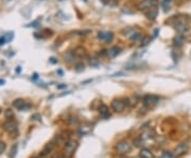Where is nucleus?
I'll use <instances>...</instances> for the list:
<instances>
[{
  "mask_svg": "<svg viewBox=\"0 0 191 158\" xmlns=\"http://www.w3.org/2000/svg\"><path fill=\"white\" fill-rule=\"evenodd\" d=\"M110 106L114 112L116 113H122L125 108V104H124V101L122 100H112V103H110Z\"/></svg>",
  "mask_w": 191,
  "mask_h": 158,
  "instance_id": "6e6552de",
  "label": "nucleus"
},
{
  "mask_svg": "<svg viewBox=\"0 0 191 158\" xmlns=\"http://www.w3.org/2000/svg\"><path fill=\"white\" fill-rule=\"evenodd\" d=\"M4 114H5V118H7V119H13V118H14V112H13L11 108L7 109V110L4 112Z\"/></svg>",
  "mask_w": 191,
  "mask_h": 158,
  "instance_id": "bb28decb",
  "label": "nucleus"
},
{
  "mask_svg": "<svg viewBox=\"0 0 191 158\" xmlns=\"http://www.w3.org/2000/svg\"><path fill=\"white\" fill-rule=\"evenodd\" d=\"M109 1H110V0H102V2H103V3H105V4H108Z\"/></svg>",
  "mask_w": 191,
  "mask_h": 158,
  "instance_id": "ea45409f",
  "label": "nucleus"
},
{
  "mask_svg": "<svg viewBox=\"0 0 191 158\" xmlns=\"http://www.w3.org/2000/svg\"><path fill=\"white\" fill-rule=\"evenodd\" d=\"M7 149V144L3 141H0V154H2Z\"/></svg>",
  "mask_w": 191,
  "mask_h": 158,
  "instance_id": "c85d7f7f",
  "label": "nucleus"
},
{
  "mask_svg": "<svg viewBox=\"0 0 191 158\" xmlns=\"http://www.w3.org/2000/svg\"><path fill=\"white\" fill-rule=\"evenodd\" d=\"M13 106H14L15 108L18 109V110H28V109L31 107V105L27 104L26 101H25L23 99H20V98L16 99V100L13 101Z\"/></svg>",
  "mask_w": 191,
  "mask_h": 158,
  "instance_id": "1a4fd4ad",
  "label": "nucleus"
},
{
  "mask_svg": "<svg viewBox=\"0 0 191 158\" xmlns=\"http://www.w3.org/2000/svg\"><path fill=\"white\" fill-rule=\"evenodd\" d=\"M16 152H17V144H14L11 149L10 152V158H14L16 156Z\"/></svg>",
  "mask_w": 191,
  "mask_h": 158,
  "instance_id": "cd10ccee",
  "label": "nucleus"
},
{
  "mask_svg": "<svg viewBox=\"0 0 191 158\" xmlns=\"http://www.w3.org/2000/svg\"><path fill=\"white\" fill-rule=\"evenodd\" d=\"M121 51H122V49L120 48L119 46H112V48H109L107 50V55L106 56L108 57V58H115V57H117L121 53Z\"/></svg>",
  "mask_w": 191,
  "mask_h": 158,
  "instance_id": "9b49d317",
  "label": "nucleus"
},
{
  "mask_svg": "<svg viewBox=\"0 0 191 158\" xmlns=\"http://www.w3.org/2000/svg\"><path fill=\"white\" fill-rule=\"evenodd\" d=\"M60 1H63V0H60Z\"/></svg>",
  "mask_w": 191,
  "mask_h": 158,
  "instance_id": "a18cd8bd",
  "label": "nucleus"
},
{
  "mask_svg": "<svg viewBox=\"0 0 191 158\" xmlns=\"http://www.w3.org/2000/svg\"><path fill=\"white\" fill-rule=\"evenodd\" d=\"M57 73H59L60 75H63V71H62V70H59V71H57Z\"/></svg>",
  "mask_w": 191,
  "mask_h": 158,
  "instance_id": "a19ab883",
  "label": "nucleus"
},
{
  "mask_svg": "<svg viewBox=\"0 0 191 158\" xmlns=\"http://www.w3.org/2000/svg\"><path fill=\"white\" fill-rule=\"evenodd\" d=\"M159 4V1L158 0H140L136 8L139 11H146V10H149L151 8H155Z\"/></svg>",
  "mask_w": 191,
  "mask_h": 158,
  "instance_id": "f03ea898",
  "label": "nucleus"
},
{
  "mask_svg": "<svg viewBox=\"0 0 191 158\" xmlns=\"http://www.w3.org/2000/svg\"><path fill=\"white\" fill-rule=\"evenodd\" d=\"M78 147V142L75 141L72 139H69L66 141L65 143V147H64V153H65V157L66 158H70L73 155L75 151L77 150Z\"/></svg>",
  "mask_w": 191,
  "mask_h": 158,
  "instance_id": "f257e3e1",
  "label": "nucleus"
},
{
  "mask_svg": "<svg viewBox=\"0 0 191 158\" xmlns=\"http://www.w3.org/2000/svg\"><path fill=\"white\" fill-rule=\"evenodd\" d=\"M1 112H2V109H1V107H0V114H1Z\"/></svg>",
  "mask_w": 191,
  "mask_h": 158,
  "instance_id": "c03bdc74",
  "label": "nucleus"
},
{
  "mask_svg": "<svg viewBox=\"0 0 191 158\" xmlns=\"http://www.w3.org/2000/svg\"><path fill=\"white\" fill-rule=\"evenodd\" d=\"M134 158H144V157H142V156H137V157H134Z\"/></svg>",
  "mask_w": 191,
  "mask_h": 158,
  "instance_id": "37998d69",
  "label": "nucleus"
},
{
  "mask_svg": "<svg viewBox=\"0 0 191 158\" xmlns=\"http://www.w3.org/2000/svg\"><path fill=\"white\" fill-rule=\"evenodd\" d=\"M99 113H100V116H101L103 119H108L109 117H110L108 106L105 105V104H101V105H100V107H99Z\"/></svg>",
  "mask_w": 191,
  "mask_h": 158,
  "instance_id": "4468645a",
  "label": "nucleus"
},
{
  "mask_svg": "<svg viewBox=\"0 0 191 158\" xmlns=\"http://www.w3.org/2000/svg\"><path fill=\"white\" fill-rule=\"evenodd\" d=\"M186 40H188L189 42H191V34H189L187 36V38H186Z\"/></svg>",
  "mask_w": 191,
  "mask_h": 158,
  "instance_id": "4c0bfd02",
  "label": "nucleus"
},
{
  "mask_svg": "<svg viewBox=\"0 0 191 158\" xmlns=\"http://www.w3.org/2000/svg\"><path fill=\"white\" fill-rule=\"evenodd\" d=\"M77 58H78V57H77V55L75 54L73 51H69V52H67L65 55H64V60H65V62L68 63V64H72V63H75Z\"/></svg>",
  "mask_w": 191,
  "mask_h": 158,
  "instance_id": "2eb2a0df",
  "label": "nucleus"
},
{
  "mask_svg": "<svg viewBox=\"0 0 191 158\" xmlns=\"http://www.w3.org/2000/svg\"><path fill=\"white\" fill-rule=\"evenodd\" d=\"M134 32H135V29L132 28V27H127V28H125V29L123 30V33H125L124 35H126V36H128V37H130Z\"/></svg>",
  "mask_w": 191,
  "mask_h": 158,
  "instance_id": "393cba45",
  "label": "nucleus"
},
{
  "mask_svg": "<svg viewBox=\"0 0 191 158\" xmlns=\"http://www.w3.org/2000/svg\"><path fill=\"white\" fill-rule=\"evenodd\" d=\"M33 158H44V156H41H41H37V157H33Z\"/></svg>",
  "mask_w": 191,
  "mask_h": 158,
  "instance_id": "79ce46f5",
  "label": "nucleus"
},
{
  "mask_svg": "<svg viewBox=\"0 0 191 158\" xmlns=\"http://www.w3.org/2000/svg\"><path fill=\"white\" fill-rule=\"evenodd\" d=\"M52 149H53V143H48V144H47L45 147H44V150L41 151V155L45 157V156H47V155H48L49 153L52 151Z\"/></svg>",
  "mask_w": 191,
  "mask_h": 158,
  "instance_id": "412c9836",
  "label": "nucleus"
},
{
  "mask_svg": "<svg viewBox=\"0 0 191 158\" xmlns=\"http://www.w3.org/2000/svg\"><path fill=\"white\" fill-rule=\"evenodd\" d=\"M84 68H85V65L83 64L82 62H80V63H77L75 66V70L77 72H82L84 70Z\"/></svg>",
  "mask_w": 191,
  "mask_h": 158,
  "instance_id": "b1692460",
  "label": "nucleus"
},
{
  "mask_svg": "<svg viewBox=\"0 0 191 158\" xmlns=\"http://www.w3.org/2000/svg\"><path fill=\"white\" fill-rule=\"evenodd\" d=\"M188 149H189V144H188L187 142H182L175 147V150H174V154H175L176 156H182V155L187 153Z\"/></svg>",
  "mask_w": 191,
  "mask_h": 158,
  "instance_id": "9d476101",
  "label": "nucleus"
},
{
  "mask_svg": "<svg viewBox=\"0 0 191 158\" xmlns=\"http://www.w3.org/2000/svg\"><path fill=\"white\" fill-rule=\"evenodd\" d=\"M89 64H90V66L97 67L98 65H99V62H98V60H96V58H90V60H89Z\"/></svg>",
  "mask_w": 191,
  "mask_h": 158,
  "instance_id": "c756f323",
  "label": "nucleus"
},
{
  "mask_svg": "<svg viewBox=\"0 0 191 158\" xmlns=\"http://www.w3.org/2000/svg\"><path fill=\"white\" fill-rule=\"evenodd\" d=\"M51 158H65V155L63 153H55L54 155H52Z\"/></svg>",
  "mask_w": 191,
  "mask_h": 158,
  "instance_id": "473e14b6",
  "label": "nucleus"
},
{
  "mask_svg": "<svg viewBox=\"0 0 191 158\" xmlns=\"http://www.w3.org/2000/svg\"><path fill=\"white\" fill-rule=\"evenodd\" d=\"M3 128L4 131L8 132L9 134H14L15 132H17V123L13 119H8L4 122Z\"/></svg>",
  "mask_w": 191,
  "mask_h": 158,
  "instance_id": "0eeeda50",
  "label": "nucleus"
},
{
  "mask_svg": "<svg viewBox=\"0 0 191 158\" xmlns=\"http://www.w3.org/2000/svg\"><path fill=\"white\" fill-rule=\"evenodd\" d=\"M68 123H69V125H71V126H78L79 125V120L77 118L71 117L70 119H68Z\"/></svg>",
  "mask_w": 191,
  "mask_h": 158,
  "instance_id": "a878e982",
  "label": "nucleus"
},
{
  "mask_svg": "<svg viewBox=\"0 0 191 158\" xmlns=\"http://www.w3.org/2000/svg\"><path fill=\"white\" fill-rule=\"evenodd\" d=\"M140 156H142L144 158H154V154L151 152V150L146 149V147H142L140 150Z\"/></svg>",
  "mask_w": 191,
  "mask_h": 158,
  "instance_id": "f3484780",
  "label": "nucleus"
},
{
  "mask_svg": "<svg viewBox=\"0 0 191 158\" xmlns=\"http://www.w3.org/2000/svg\"><path fill=\"white\" fill-rule=\"evenodd\" d=\"M97 37L98 39H100V40H103L105 42H112L114 40V38H115V34L114 32L112 31H101V32H98L97 34Z\"/></svg>",
  "mask_w": 191,
  "mask_h": 158,
  "instance_id": "39448f33",
  "label": "nucleus"
},
{
  "mask_svg": "<svg viewBox=\"0 0 191 158\" xmlns=\"http://www.w3.org/2000/svg\"><path fill=\"white\" fill-rule=\"evenodd\" d=\"M4 84H5V81L4 80H0V86H2Z\"/></svg>",
  "mask_w": 191,
  "mask_h": 158,
  "instance_id": "58836bf2",
  "label": "nucleus"
},
{
  "mask_svg": "<svg viewBox=\"0 0 191 158\" xmlns=\"http://www.w3.org/2000/svg\"><path fill=\"white\" fill-rule=\"evenodd\" d=\"M171 1H173V0H162V2H161V4L164 5V7H166L167 4H169Z\"/></svg>",
  "mask_w": 191,
  "mask_h": 158,
  "instance_id": "f704fd0d",
  "label": "nucleus"
},
{
  "mask_svg": "<svg viewBox=\"0 0 191 158\" xmlns=\"http://www.w3.org/2000/svg\"><path fill=\"white\" fill-rule=\"evenodd\" d=\"M155 137V133H154L153 129H146V132H143V134L141 135V138L142 139H152Z\"/></svg>",
  "mask_w": 191,
  "mask_h": 158,
  "instance_id": "6ab92c4d",
  "label": "nucleus"
},
{
  "mask_svg": "<svg viewBox=\"0 0 191 158\" xmlns=\"http://www.w3.org/2000/svg\"><path fill=\"white\" fill-rule=\"evenodd\" d=\"M73 52H75V54L77 55V57H84V56H86V50L84 49L83 47H81V46L77 47Z\"/></svg>",
  "mask_w": 191,
  "mask_h": 158,
  "instance_id": "a211bd4d",
  "label": "nucleus"
},
{
  "mask_svg": "<svg viewBox=\"0 0 191 158\" xmlns=\"http://www.w3.org/2000/svg\"><path fill=\"white\" fill-rule=\"evenodd\" d=\"M185 42H186V37L184 36L183 34H177V35H175V36L173 37V39H172L173 45L175 46L176 48L182 47V46L185 44Z\"/></svg>",
  "mask_w": 191,
  "mask_h": 158,
  "instance_id": "ddd939ff",
  "label": "nucleus"
},
{
  "mask_svg": "<svg viewBox=\"0 0 191 158\" xmlns=\"http://www.w3.org/2000/svg\"><path fill=\"white\" fill-rule=\"evenodd\" d=\"M115 150L118 153H120V154H126L128 152H131L132 145L127 141H125V140H121V141H119L115 145Z\"/></svg>",
  "mask_w": 191,
  "mask_h": 158,
  "instance_id": "20e7f679",
  "label": "nucleus"
},
{
  "mask_svg": "<svg viewBox=\"0 0 191 158\" xmlns=\"http://www.w3.org/2000/svg\"><path fill=\"white\" fill-rule=\"evenodd\" d=\"M159 32V29H156V30L154 31V35H153V37H156L157 36V33Z\"/></svg>",
  "mask_w": 191,
  "mask_h": 158,
  "instance_id": "e433bc0d",
  "label": "nucleus"
},
{
  "mask_svg": "<svg viewBox=\"0 0 191 158\" xmlns=\"http://www.w3.org/2000/svg\"><path fill=\"white\" fill-rule=\"evenodd\" d=\"M31 119L32 120H37V121H41V116L39 114H34L33 116L31 117Z\"/></svg>",
  "mask_w": 191,
  "mask_h": 158,
  "instance_id": "2f4dec72",
  "label": "nucleus"
},
{
  "mask_svg": "<svg viewBox=\"0 0 191 158\" xmlns=\"http://www.w3.org/2000/svg\"><path fill=\"white\" fill-rule=\"evenodd\" d=\"M133 144L137 147H141L143 145V139L140 137V138H136V139L133 140Z\"/></svg>",
  "mask_w": 191,
  "mask_h": 158,
  "instance_id": "5701e85b",
  "label": "nucleus"
},
{
  "mask_svg": "<svg viewBox=\"0 0 191 158\" xmlns=\"http://www.w3.org/2000/svg\"><path fill=\"white\" fill-rule=\"evenodd\" d=\"M151 42H152V37L151 36H143L142 39L140 40V47H146V46H149L151 44Z\"/></svg>",
  "mask_w": 191,
  "mask_h": 158,
  "instance_id": "aec40b11",
  "label": "nucleus"
},
{
  "mask_svg": "<svg viewBox=\"0 0 191 158\" xmlns=\"http://www.w3.org/2000/svg\"><path fill=\"white\" fill-rule=\"evenodd\" d=\"M144 15L148 19H150V20H154V19H156L158 15V9L157 7H155V8H151L149 10H146L144 11Z\"/></svg>",
  "mask_w": 191,
  "mask_h": 158,
  "instance_id": "f8f14e48",
  "label": "nucleus"
},
{
  "mask_svg": "<svg viewBox=\"0 0 191 158\" xmlns=\"http://www.w3.org/2000/svg\"><path fill=\"white\" fill-rule=\"evenodd\" d=\"M159 158H176V155L172 152H170V151H165Z\"/></svg>",
  "mask_w": 191,
  "mask_h": 158,
  "instance_id": "4be33fe9",
  "label": "nucleus"
},
{
  "mask_svg": "<svg viewBox=\"0 0 191 158\" xmlns=\"http://www.w3.org/2000/svg\"><path fill=\"white\" fill-rule=\"evenodd\" d=\"M59 89H65V88H67V85L66 84H60L59 86H57Z\"/></svg>",
  "mask_w": 191,
  "mask_h": 158,
  "instance_id": "c9c22d12",
  "label": "nucleus"
},
{
  "mask_svg": "<svg viewBox=\"0 0 191 158\" xmlns=\"http://www.w3.org/2000/svg\"><path fill=\"white\" fill-rule=\"evenodd\" d=\"M159 101H160V98L156 94H146L142 98V104L146 107L156 105L157 103H159Z\"/></svg>",
  "mask_w": 191,
  "mask_h": 158,
  "instance_id": "7ed1b4c3",
  "label": "nucleus"
},
{
  "mask_svg": "<svg viewBox=\"0 0 191 158\" xmlns=\"http://www.w3.org/2000/svg\"><path fill=\"white\" fill-rule=\"evenodd\" d=\"M174 28H175V30L180 34H184L188 32L189 29H190V26H189V23H188V18L184 19L180 23H177L176 25H174Z\"/></svg>",
  "mask_w": 191,
  "mask_h": 158,
  "instance_id": "423d86ee",
  "label": "nucleus"
},
{
  "mask_svg": "<svg viewBox=\"0 0 191 158\" xmlns=\"http://www.w3.org/2000/svg\"><path fill=\"white\" fill-rule=\"evenodd\" d=\"M7 42H8V38H7L5 35L0 37V46H3L4 44H7Z\"/></svg>",
  "mask_w": 191,
  "mask_h": 158,
  "instance_id": "7c9ffc66",
  "label": "nucleus"
},
{
  "mask_svg": "<svg viewBox=\"0 0 191 158\" xmlns=\"http://www.w3.org/2000/svg\"><path fill=\"white\" fill-rule=\"evenodd\" d=\"M49 62H50L51 64H57V63H59V60L52 56V57H50V58H49Z\"/></svg>",
  "mask_w": 191,
  "mask_h": 158,
  "instance_id": "72a5a7b5",
  "label": "nucleus"
},
{
  "mask_svg": "<svg viewBox=\"0 0 191 158\" xmlns=\"http://www.w3.org/2000/svg\"><path fill=\"white\" fill-rule=\"evenodd\" d=\"M142 37L143 36H142V33H141V32L135 31V32L130 36V39H131V42H140V40L142 39Z\"/></svg>",
  "mask_w": 191,
  "mask_h": 158,
  "instance_id": "dca6fc26",
  "label": "nucleus"
}]
</instances>
